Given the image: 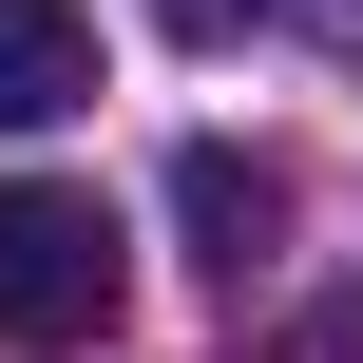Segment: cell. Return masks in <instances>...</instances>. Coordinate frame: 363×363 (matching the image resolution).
Masks as SVG:
<instances>
[{"instance_id":"7a4b0ae2","label":"cell","mask_w":363,"mask_h":363,"mask_svg":"<svg viewBox=\"0 0 363 363\" xmlns=\"http://www.w3.org/2000/svg\"><path fill=\"white\" fill-rule=\"evenodd\" d=\"M172 211L211 230V268H230V287H249V268H268V230H287L268 153H230V134H191V153H172Z\"/></svg>"},{"instance_id":"5b68a950","label":"cell","mask_w":363,"mask_h":363,"mask_svg":"<svg viewBox=\"0 0 363 363\" xmlns=\"http://www.w3.org/2000/svg\"><path fill=\"white\" fill-rule=\"evenodd\" d=\"M306 19H325V38H363V0H306Z\"/></svg>"},{"instance_id":"6da1fadb","label":"cell","mask_w":363,"mask_h":363,"mask_svg":"<svg viewBox=\"0 0 363 363\" xmlns=\"http://www.w3.org/2000/svg\"><path fill=\"white\" fill-rule=\"evenodd\" d=\"M115 287H134V230H115L96 191L19 172V191H0V345H96Z\"/></svg>"},{"instance_id":"277c9868","label":"cell","mask_w":363,"mask_h":363,"mask_svg":"<svg viewBox=\"0 0 363 363\" xmlns=\"http://www.w3.org/2000/svg\"><path fill=\"white\" fill-rule=\"evenodd\" d=\"M153 38H249V0H153Z\"/></svg>"},{"instance_id":"3957f363","label":"cell","mask_w":363,"mask_h":363,"mask_svg":"<svg viewBox=\"0 0 363 363\" xmlns=\"http://www.w3.org/2000/svg\"><path fill=\"white\" fill-rule=\"evenodd\" d=\"M77 96H96V19L77 0H0V134H38Z\"/></svg>"}]
</instances>
